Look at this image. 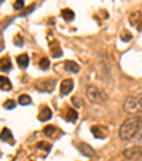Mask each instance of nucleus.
<instances>
[{"label":"nucleus","mask_w":142,"mask_h":161,"mask_svg":"<svg viewBox=\"0 0 142 161\" xmlns=\"http://www.w3.org/2000/svg\"><path fill=\"white\" fill-rule=\"evenodd\" d=\"M51 119V110L48 107H43L38 113V120L40 121H48Z\"/></svg>","instance_id":"obj_12"},{"label":"nucleus","mask_w":142,"mask_h":161,"mask_svg":"<svg viewBox=\"0 0 142 161\" xmlns=\"http://www.w3.org/2000/svg\"><path fill=\"white\" fill-rule=\"evenodd\" d=\"M135 143L137 146H142V130H139V133L135 135Z\"/></svg>","instance_id":"obj_28"},{"label":"nucleus","mask_w":142,"mask_h":161,"mask_svg":"<svg viewBox=\"0 0 142 161\" xmlns=\"http://www.w3.org/2000/svg\"><path fill=\"white\" fill-rule=\"evenodd\" d=\"M23 7H24V0H16L14 9H16V10H20V9H23Z\"/></svg>","instance_id":"obj_27"},{"label":"nucleus","mask_w":142,"mask_h":161,"mask_svg":"<svg viewBox=\"0 0 142 161\" xmlns=\"http://www.w3.org/2000/svg\"><path fill=\"white\" fill-rule=\"evenodd\" d=\"M37 148H38V150H43V151H46V153H48V151L51 150V144H48V143H46V141H40V143H37Z\"/></svg>","instance_id":"obj_21"},{"label":"nucleus","mask_w":142,"mask_h":161,"mask_svg":"<svg viewBox=\"0 0 142 161\" xmlns=\"http://www.w3.org/2000/svg\"><path fill=\"white\" fill-rule=\"evenodd\" d=\"M0 140H1V141H6V143H10V144L14 143V140H13V134H11V131H10L9 128H3V130H1Z\"/></svg>","instance_id":"obj_11"},{"label":"nucleus","mask_w":142,"mask_h":161,"mask_svg":"<svg viewBox=\"0 0 142 161\" xmlns=\"http://www.w3.org/2000/svg\"><path fill=\"white\" fill-rule=\"evenodd\" d=\"M71 103H72L77 108H81V107H82V100L78 98V97H72V98H71Z\"/></svg>","instance_id":"obj_26"},{"label":"nucleus","mask_w":142,"mask_h":161,"mask_svg":"<svg viewBox=\"0 0 142 161\" xmlns=\"http://www.w3.org/2000/svg\"><path fill=\"white\" fill-rule=\"evenodd\" d=\"M33 10H34V4H31V6H29V7H27V9H26V10H24V11H23L21 14H23V16H26V14H30V13H31Z\"/></svg>","instance_id":"obj_29"},{"label":"nucleus","mask_w":142,"mask_h":161,"mask_svg":"<svg viewBox=\"0 0 142 161\" xmlns=\"http://www.w3.org/2000/svg\"><path fill=\"white\" fill-rule=\"evenodd\" d=\"M19 104H21V106H29V104H31V98H30V96H27V94H21V96L19 97Z\"/></svg>","instance_id":"obj_20"},{"label":"nucleus","mask_w":142,"mask_h":161,"mask_svg":"<svg viewBox=\"0 0 142 161\" xmlns=\"http://www.w3.org/2000/svg\"><path fill=\"white\" fill-rule=\"evenodd\" d=\"M78 150H80L81 154H84V156H87V157H94V156H95L94 148H92L91 146L85 144V143H80V144H78Z\"/></svg>","instance_id":"obj_9"},{"label":"nucleus","mask_w":142,"mask_h":161,"mask_svg":"<svg viewBox=\"0 0 142 161\" xmlns=\"http://www.w3.org/2000/svg\"><path fill=\"white\" fill-rule=\"evenodd\" d=\"M124 110L128 111V113L142 111V93L138 96H129L124 103Z\"/></svg>","instance_id":"obj_2"},{"label":"nucleus","mask_w":142,"mask_h":161,"mask_svg":"<svg viewBox=\"0 0 142 161\" xmlns=\"http://www.w3.org/2000/svg\"><path fill=\"white\" fill-rule=\"evenodd\" d=\"M0 88L1 90H11V81L9 80L7 77L1 76L0 77Z\"/></svg>","instance_id":"obj_17"},{"label":"nucleus","mask_w":142,"mask_h":161,"mask_svg":"<svg viewBox=\"0 0 142 161\" xmlns=\"http://www.w3.org/2000/svg\"><path fill=\"white\" fill-rule=\"evenodd\" d=\"M142 125V120L138 116H132L124 121L119 127V137L122 141H129L135 138V135L139 133Z\"/></svg>","instance_id":"obj_1"},{"label":"nucleus","mask_w":142,"mask_h":161,"mask_svg":"<svg viewBox=\"0 0 142 161\" xmlns=\"http://www.w3.org/2000/svg\"><path fill=\"white\" fill-rule=\"evenodd\" d=\"M50 50H51V56L53 57H61L63 56V51H61V49L58 47L57 43H53L51 47H50Z\"/></svg>","instance_id":"obj_18"},{"label":"nucleus","mask_w":142,"mask_h":161,"mask_svg":"<svg viewBox=\"0 0 142 161\" xmlns=\"http://www.w3.org/2000/svg\"><path fill=\"white\" fill-rule=\"evenodd\" d=\"M17 64L20 69H26L29 66V56L27 54H20L17 57Z\"/></svg>","instance_id":"obj_15"},{"label":"nucleus","mask_w":142,"mask_h":161,"mask_svg":"<svg viewBox=\"0 0 142 161\" xmlns=\"http://www.w3.org/2000/svg\"><path fill=\"white\" fill-rule=\"evenodd\" d=\"M85 93H87L88 100L92 101V103H95V104H102L107 98L105 94H104V91H101V90L97 88L95 86H88L87 90H85Z\"/></svg>","instance_id":"obj_3"},{"label":"nucleus","mask_w":142,"mask_h":161,"mask_svg":"<svg viewBox=\"0 0 142 161\" xmlns=\"http://www.w3.org/2000/svg\"><path fill=\"white\" fill-rule=\"evenodd\" d=\"M101 69H102L101 71H102L104 76H111L112 66H111V63H109V60H108V57L105 54H102V57H101Z\"/></svg>","instance_id":"obj_8"},{"label":"nucleus","mask_w":142,"mask_h":161,"mask_svg":"<svg viewBox=\"0 0 142 161\" xmlns=\"http://www.w3.org/2000/svg\"><path fill=\"white\" fill-rule=\"evenodd\" d=\"M64 69H66L67 71H71V73H78V71H80V66H78L75 61H72V60H67V61L64 63Z\"/></svg>","instance_id":"obj_13"},{"label":"nucleus","mask_w":142,"mask_h":161,"mask_svg":"<svg viewBox=\"0 0 142 161\" xmlns=\"http://www.w3.org/2000/svg\"><path fill=\"white\" fill-rule=\"evenodd\" d=\"M11 70V61L9 57H3L0 60V71H10Z\"/></svg>","instance_id":"obj_14"},{"label":"nucleus","mask_w":142,"mask_h":161,"mask_svg":"<svg viewBox=\"0 0 142 161\" xmlns=\"http://www.w3.org/2000/svg\"><path fill=\"white\" fill-rule=\"evenodd\" d=\"M0 33H1V32H0Z\"/></svg>","instance_id":"obj_31"},{"label":"nucleus","mask_w":142,"mask_h":161,"mask_svg":"<svg viewBox=\"0 0 142 161\" xmlns=\"http://www.w3.org/2000/svg\"><path fill=\"white\" fill-rule=\"evenodd\" d=\"M142 154V150L139 146H137V147H131V148H127L125 151H124V156H125V158H129V160H137V158H139Z\"/></svg>","instance_id":"obj_6"},{"label":"nucleus","mask_w":142,"mask_h":161,"mask_svg":"<svg viewBox=\"0 0 142 161\" xmlns=\"http://www.w3.org/2000/svg\"><path fill=\"white\" fill-rule=\"evenodd\" d=\"M14 43H16V46H23V40H21L20 36H16L14 37Z\"/></svg>","instance_id":"obj_30"},{"label":"nucleus","mask_w":142,"mask_h":161,"mask_svg":"<svg viewBox=\"0 0 142 161\" xmlns=\"http://www.w3.org/2000/svg\"><path fill=\"white\" fill-rule=\"evenodd\" d=\"M48 67H50V59L43 57V59L40 60V69H41V70H47Z\"/></svg>","instance_id":"obj_22"},{"label":"nucleus","mask_w":142,"mask_h":161,"mask_svg":"<svg viewBox=\"0 0 142 161\" xmlns=\"http://www.w3.org/2000/svg\"><path fill=\"white\" fill-rule=\"evenodd\" d=\"M36 90H38L40 93H50L54 90L56 87V81L53 79H48V80H38L36 83Z\"/></svg>","instance_id":"obj_4"},{"label":"nucleus","mask_w":142,"mask_h":161,"mask_svg":"<svg viewBox=\"0 0 142 161\" xmlns=\"http://www.w3.org/2000/svg\"><path fill=\"white\" fill-rule=\"evenodd\" d=\"M72 87H74V80H72V79H66V80L61 81L60 91H61V94H63V96H67L68 93H71Z\"/></svg>","instance_id":"obj_7"},{"label":"nucleus","mask_w":142,"mask_h":161,"mask_svg":"<svg viewBox=\"0 0 142 161\" xmlns=\"http://www.w3.org/2000/svg\"><path fill=\"white\" fill-rule=\"evenodd\" d=\"M44 134L46 135H54L56 134V131H57V128L54 127V125H47V127H44Z\"/></svg>","instance_id":"obj_23"},{"label":"nucleus","mask_w":142,"mask_h":161,"mask_svg":"<svg viewBox=\"0 0 142 161\" xmlns=\"http://www.w3.org/2000/svg\"><path fill=\"white\" fill-rule=\"evenodd\" d=\"M91 133H92V135L95 138H104L107 135V130L102 128L101 125H92L91 127Z\"/></svg>","instance_id":"obj_10"},{"label":"nucleus","mask_w":142,"mask_h":161,"mask_svg":"<svg viewBox=\"0 0 142 161\" xmlns=\"http://www.w3.org/2000/svg\"><path fill=\"white\" fill-rule=\"evenodd\" d=\"M66 119H67V121H70V123H75L77 119H78V113H77L75 110L70 108V110H67V113H66Z\"/></svg>","instance_id":"obj_16"},{"label":"nucleus","mask_w":142,"mask_h":161,"mask_svg":"<svg viewBox=\"0 0 142 161\" xmlns=\"http://www.w3.org/2000/svg\"><path fill=\"white\" fill-rule=\"evenodd\" d=\"M129 23L137 30H142V13L141 11H132L129 14Z\"/></svg>","instance_id":"obj_5"},{"label":"nucleus","mask_w":142,"mask_h":161,"mask_svg":"<svg viewBox=\"0 0 142 161\" xmlns=\"http://www.w3.org/2000/svg\"><path fill=\"white\" fill-rule=\"evenodd\" d=\"M3 107H4L6 110H11V108H14V107H16V103H14L13 100H6V101H4V104H3Z\"/></svg>","instance_id":"obj_25"},{"label":"nucleus","mask_w":142,"mask_h":161,"mask_svg":"<svg viewBox=\"0 0 142 161\" xmlns=\"http://www.w3.org/2000/svg\"><path fill=\"white\" fill-rule=\"evenodd\" d=\"M121 40L122 41H131L132 40V34H131L128 30H124V32L121 33Z\"/></svg>","instance_id":"obj_24"},{"label":"nucleus","mask_w":142,"mask_h":161,"mask_svg":"<svg viewBox=\"0 0 142 161\" xmlns=\"http://www.w3.org/2000/svg\"><path fill=\"white\" fill-rule=\"evenodd\" d=\"M61 16H63V19H64L66 22H71V20L74 19V11H72L71 9H64V10L61 11Z\"/></svg>","instance_id":"obj_19"}]
</instances>
